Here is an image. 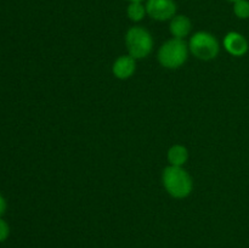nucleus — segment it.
Masks as SVG:
<instances>
[{"label":"nucleus","instance_id":"nucleus-1","mask_svg":"<svg viewBox=\"0 0 249 248\" xmlns=\"http://www.w3.org/2000/svg\"><path fill=\"white\" fill-rule=\"evenodd\" d=\"M163 185L168 194L174 198H185L192 191V179L182 167L169 165L163 170Z\"/></svg>","mask_w":249,"mask_h":248},{"label":"nucleus","instance_id":"nucleus-2","mask_svg":"<svg viewBox=\"0 0 249 248\" xmlns=\"http://www.w3.org/2000/svg\"><path fill=\"white\" fill-rule=\"evenodd\" d=\"M187 55L189 46L184 39L172 38L165 41L158 50V61L163 67L175 70L186 62Z\"/></svg>","mask_w":249,"mask_h":248},{"label":"nucleus","instance_id":"nucleus-3","mask_svg":"<svg viewBox=\"0 0 249 248\" xmlns=\"http://www.w3.org/2000/svg\"><path fill=\"white\" fill-rule=\"evenodd\" d=\"M125 45L129 55L135 60L147 57L153 48L152 35L143 27H131L125 34Z\"/></svg>","mask_w":249,"mask_h":248},{"label":"nucleus","instance_id":"nucleus-4","mask_svg":"<svg viewBox=\"0 0 249 248\" xmlns=\"http://www.w3.org/2000/svg\"><path fill=\"white\" fill-rule=\"evenodd\" d=\"M189 50L194 53L195 57L209 61L218 56L220 46L213 34L208 32H197L190 39Z\"/></svg>","mask_w":249,"mask_h":248},{"label":"nucleus","instance_id":"nucleus-5","mask_svg":"<svg viewBox=\"0 0 249 248\" xmlns=\"http://www.w3.org/2000/svg\"><path fill=\"white\" fill-rule=\"evenodd\" d=\"M146 12L156 21L172 19L177 12V4L174 0H147Z\"/></svg>","mask_w":249,"mask_h":248},{"label":"nucleus","instance_id":"nucleus-6","mask_svg":"<svg viewBox=\"0 0 249 248\" xmlns=\"http://www.w3.org/2000/svg\"><path fill=\"white\" fill-rule=\"evenodd\" d=\"M224 48L232 56H243L248 51V41L242 34L230 32L224 38Z\"/></svg>","mask_w":249,"mask_h":248},{"label":"nucleus","instance_id":"nucleus-7","mask_svg":"<svg viewBox=\"0 0 249 248\" xmlns=\"http://www.w3.org/2000/svg\"><path fill=\"white\" fill-rule=\"evenodd\" d=\"M136 60L130 55L119 56L112 66V72L118 79H128L135 73Z\"/></svg>","mask_w":249,"mask_h":248},{"label":"nucleus","instance_id":"nucleus-8","mask_svg":"<svg viewBox=\"0 0 249 248\" xmlns=\"http://www.w3.org/2000/svg\"><path fill=\"white\" fill-rule=\"evenodd\" d=\"M192 24L191 21L187 16L184 15H175L172 19H170L169 31L172 33L173 38L184 39L191 32Z\"/></svg>","mask_w":249,"mask_h":248},{"label":"nucleus","instance_id":"nucleus-9","mask_svg":"<svg viewBox=\"0 0 249 248\" xmlns=\"http://www.w3.org/2000/svg\"><path fill=\"white\" fill-rule=\"evenodd\" d=\"M189 159V151L182 145H173L168 150V162L174 167H182Z\"/></svg>","mask_w":249,"mask_h":248},{"label":"nucleus","instance_id":"nucleus-10","mask_svg":"<svg viewBox=\"0 0 249 248\" xmlns=\"http://www.w3.org/2000/svg\"><path fill=\"white\" fill-rule=\"evenodd\" d=\"M126 14L133 22H140L147 12H146V6L141 2H130L126 9Z\"/></svg>","mask_w":249,"mask_h":248},{"label":"nucleus","instance_id":"nucleus-11","mask_svg":"<svg viewBox=\"0 0 249 248\" xmlns=\"http://www.w3.org/2000/svg\"><path fill=\"white\" fill-rule=\"evenodd\" d=\"M233 14L241 19L249 18V1L248 0H237L233 2Z\"/></svg>","mask_w":249,"mask_h":248},{"label":"nucleus","instance_id":"nucleus-12","mask_svg":"<svg viewBox=\"0 0 249 248\" xmlns=\"http://www.w3.org/2000/svg\"><path fill=\"white\" fill-rule=\"evenodd\" d=\"M10 233L9 225L6 224V221H4L2 219H0V242L5 241L7 238Z\"/></svg>","mask_w":249,"mask_h":248},{"label":"nucleus","instance_id":"nucleus-13","mask_svg":"<svg viewBox=\"0 0 249 248\" xmlns=\"http://www.w3.org/2000/svg\"><path fill=\"white\" fill-rule=\"evenodd\" d=\"M5 209H6V202H5L4 197L0 195V216L5 213Z\"/></svg>","mask_w":249,"mask_h":248},{"label":"nucleus","instance_id":"nucleus-14","mask_svg":"<svg viewBox=\"0 0 249 248\" xmlns=\"http://www.w3.org/2000/svg\"><path fill=\"white\" fill-rule=\"evenodd\" d=\"M128 1H130V2H141L142 0H128Z\"/></svg>","mask_w":249,"mask_h":248},{"label":"nucleus","instance_id":"nucleus-15","mask_svg":"<svg viewBox=\"0 0 249 248\" xmlns=\"http://www.w3.org/2000/svg\"><path fill=\"white\" fill-rule=\"evenodd\" d=\"M228 1H232V2H235V1H237V0H228Z\"/></svg>","mask_w":249,"mask_h":248}]
</instances>
